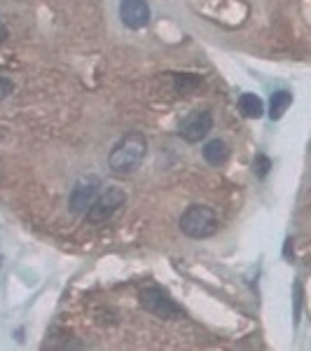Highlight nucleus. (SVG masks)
<instances>
[{
  "label": "nucleus",
  "instance_id": "nucleus-12",
  "mask_svg": "<svg viewBox=\"0 0 311 351\" xmlns=\"http://www.w3.org/2000/svg\"><path fill=\"white\" fill-rule=\"evenodd\" d=\"M12 89H14L12 80H8V77H0V101L8 99V96L12 94Z\"/></svg>",
  "mask_w": 311,
  "mask_h": 351
},
{
  "label": "nucleus",
  "instance_id": "nucleus-14",
  "mask_svg": "<svg viewBox=\"0 0 311 351\" xmlns=\"http://www.w3.org/2000/svg\"><path fill=\"white\" fill-rule=\"evenodd\" d=\"M5 36H8V31H5V28L0 26V40H5Z\"/></svg>",
  "mask_w": 311,
  "mask_h": 351
},
{
  "label": "nucleus",
  "instance_id": "nucleus-13",
  "mask_svg": "<svg viewBox=\"0 0 311 351\" xmlns=\"http://www.w3.org/2000/svg\"><path fill=\"white\" fill-rule=\"evenodd\" d=\"M256 169H258V176L260 178H264L267 176V171H269V160L264 155H260L258 160H256Z\"/></svg>",
  "mask_w": 311,
  "mask_h": 351
},
{
  "label": "nucleus",
  "instance_id": "nucleus-3",
  "mask_svg": "<svg viewBox=\"0 0 311 351\" xmlns=\"http://www.w3.org/2000/svg\"><path fill=\"white\" fill-rule=\"evenodd\" d=\"M140 307L148 309L150 314H155L157 319H166V321H178L185 316V311L178 307L176 302H173V298L169 295L166 291H162V288L152 286V288H143L140 291Z\"/></svg>",
  "mask_w": 311,
  "mask_h": 351
},
{
  "label": "nucleus",
  "instance_id": "nucleus-1",
  "mask_svg": "<svg viewBox=\"0 0 311 351\" xmlns=\"http://www.w3.org/2000/svg\"><path fill=\"white\" fill-rule=\"evenodd\" d=\"M145 155H148V141H145V136L138 132H132V134L122 136L115 143V148L110 150L108 164H110L112 173L127 176V173H134L136 169L140 167Z\"/></svg>",
  "mask_w": 311,
  "mask_h": 351
},
{
  "label": "nucleus",
  "instance_id": "nucleus-6",
  "mask_svg": "<svg viewBox=\"0 0 311 351\" xmlns=\"http://www.w3.org/2000/svg\"><path fill=\"white\" fill-rule=\"evenodd\" d=\"M120 19L132 31L145 28L150 24V5L145 0H122L120 3Z\"/></svg>",
  "mask_w": 311,
  "mask_h": 351
},
{
  "label": "nucleus",
  "instance_id": "nucleus-8",
  "mask_svg": "<svg viewBox=\"0 0 311 351\" xmlns=\"http://www.w3.org/2000/svg\"><path fill=\"white\" fill-rule=\"evenodd\" d=\"M201 155H203V160L211 164V167H223V164L229 160V145L220 138H213L203 145Z\"/></svg>",
  "mask_w": 311,
  "mask_h": 351
},
{
  "label": "nucleus",
  "instance_id": "nucleus-5",
  "mask_svg": "<svg viewBox=\"0 0 311 351\" xmlns=\"http://www.w3.org/2000/svg\"><path fill=\"white\" fill-rule=\"evenodd\" d=\"M213 127V115L208 110H201V112H192V115L185 117L178 127V136L188 143H199L208 136Z\"/></svg>",
  "mask_w": 311,
  "mask_h": 351
},
{
  "label": "nucleus",
  "instance_id": "nucleus-9",
  "mask_svg": "<svg viewBox=\"0 0 311 351\" xmlns=\"http://www.w3.org/2000/svg\"><path fill=\"white\" fill-rule=\"evenodd\" d=\"M239 110L241 115L248 117V120H260L264 115V104L262 99L256 94H241L239 96Z\"/></svg>",
  "mask_w": 311,
  "mask_h": 351
},
{
  "label": "nucleus",
  "instance_id": "nucleus-15",
  "mask_svg": "<svg viewBox=\"0 0 311 351\" xmlns=\"http://www.w3.org/2000/svg\"><path fill=\"white\" fill-rule=\"evenodd\" d=\"M0 267H3V258H0Z\"/></svg>",
  "mask_w": 311,
  "mask_h": 351
},
{
  "label": "nucleus",
  "instance_id": "nucleus-4",
  "mask_svg": "<svg viewBox=\"0 0 311 351\" xmlns=\"http://www.w3.org/2000/svg\"><path fill=\"white\" fill-rule=\"evenodd\" d=\"M124 202H127L124 190L108 188L103 195H96V199L87 206V220L89 223H103L112 213L120 211V206H124Z\"/></svg>",
  "mask_w": 311,
  "mask_h": 351
},
{
  "label": "nucleus",
  "instance_id": "nucleus-11",
  "mask_svg": "<svg viewBox=\"0 0 311 351\" xmlns=\"http://www.w3.org/2000/svg\"><path fill=\"white\" fill-rule=\"evenodd\" d=\"M199 82H201V77H197V75H178L176 77V92L178 94H190Z\"/></svg>",
  "mask_w": 311,
  "mask_h": 351
},
{
  "label": "nucleus",
  "instance_id": "nucleus-7",
  "mask_svg": "<svg viewBox=\"0 0 311 351\" xmlns=\"http://www.w3.org/2000/svg\"><path fill=\"white\" fill-rule=\"evenodd\" d=\"M96 195H99V180L96 178L77 183L71 192V211L73 213L87 211V206L96 199Z\"/></svg>",
  "mask_w": 311,
  "mask_h": 351
},
{
  "label": "nucleus",
  "instance_id": "nucleus-10",
  "mask_svg": "<svg viewBox=\"0 0 311 351\" xmlns=\"http://www.w3.org/2000/svg\"><path fill=\"white\" fill-rule=\"evenodd\" d=\"M290 104H293V94H288V92H274L271 94V101H269V117L271 120H281L284 117V112L290 108Z\"/></svg>",
  "mask_w": 311,
  "mask_h": 351
},
{
  "label": "nucleus",
  "instance_id": "nucleus-2",
  "mask_svg": "<svg viewBox=\"0 0 311 351\" xmlns=\"http://www.w3.org/2000/svg\"><path fill=\"white\" fill-rule=\"evenodd\" d=\"M178 225L180 232L188 234L190 239H208V237H213L218 232V216L213 213V208L192 204V206L185 208Z\"/></svg>",
  "mask_w": 311,
  "mask_h": 351
}]
</instances>
